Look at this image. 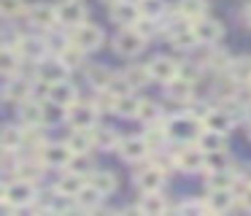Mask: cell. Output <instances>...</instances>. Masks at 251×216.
<instances>
[{
	"label": "cell",
	"mask_w": 251,
	"mask_h": 216,
	"mask_svg": "<svg viewBox=\"0 0 251 216\" xmlns=\"http://www.w3.org/2000/svg\"><path fill=\"white\" fill-rule=\"evenodd\" d=\"M138 211L141 214H151V216H159L168 211V203H165V197L159 192H143L141 203H138Z\"/></svg>",
	"instance_id": "cell-25"
},
{
	"label": "cell",
	"mask_w": 251,
	"mask_h": 216,
	"mask_svg": "<svg viewBox=\"0 0 251 216\" xmlns=\"http://www.w3.org/2000/svg\"><path fill=\"white\" fill-rule=\"evenodd\" d=\"M46 97L54 100V103H60V106H65V108H71L73 103H78V92H76V86H73L71 81H57V84H49Z\"/></svg>",
	"instance_id": "cell-17"
},
{
	"label": "cell",
	"mask_w": 251,
	"mask_h": 216,
	"mask_svg": "<svg viewBox=\"0 0 251 216\" xmlns=\"http://www.w3.org/2000/svg\"><path fill=\"white\" fill-rule=\"evenodd\" d=\"M135 30L141 32L143 38H151L154 32H157V19H151V16H141V19L135 22Z\"/></svg>",
	"instance_id": "cell-46"
},
{
	"label": "cell",
	"mask_w": 251,
	"mask_h": 216,
	"mask_svg": "<svg viewBox=\"0 0 251 216\" xmlns=\"http://www.w3.org/2000/svg\"><path fill=\"white\" fill-rule=\"evenodd\" d=\"M87 81L95 89H108L111 81H114V73L108 68H103V65H92V68H87Z\"/></svg>",
	"instance_id": "cell-33"
},
{
	"label": "cell",
	"mask_w": 251,
	"mask_h": 216,
	"mask_svg": "<svg viewBox=\"0 0 251 216\" xmlns=\"http://www.w3.org/2000/svg\"><path fill=\"white\" fill-rule=\"evenodd\" d=\"M232 113L227 108H208L205 119H202V127L205 130H216V133H229L232 130Z\"/></svg>",
	"instance_id": "cell-18"
},
{
	"label": "cell",
	"mask_w": 251,
	"mask_h": 216,
	"mask_svg": "<svg viewBox=\"0 0 251 216\" xmlns=\"http://www.w3.org/2000/svg\"><path fill=\"white\" fill-rule=\"evenodd\" d=\"M22 52H17V49H6L3 46V54H0V68H3V73L6 76H14L22 70Z\"/></svg>",
	"instance_id": "cell-32"
},
{
	"label": "cell",
	"mask_w": 251,
	"mask_h": 216,
	"mask_svg": "<svg viewBox=\"0 0 251 216\" xmlns=\"http://www.w3.org/2000/svg\"><path fill=\"white\" fill-rule=\"evenodd\" d=\"M192 30H195L197 41H200L202 46H216V43L222 41V35H224L222 25H219L216 19H208V16H202V19L192 22Z\"/></svg>",
	"instance_id": "cell-9"
},
{
	"label": "cell",
	"mask_w": 251,
	"mask_h": 216,
	"mask_svg": "<svg viewBox=\"0 0 251 216\" xmlns=\"http://www.w3.org/2000/svg\"><path fill=\"white\" fill-rule=\"evenodd\" d=\"M100 200H103V194H100L98 189L92 187V184H87V187H84L81 192L76 194V205H78L81 211H95Z\"/></svg>",
	"instance_id": "cell-35"
},
{
	"label": "cell",
	"mask_w": 251,
	"mask_h": 216,
	"mask_svg": "<svg viewBox=\"0 0 251 216\" xmlns=\"http://www.w3.org/2000/svg\"><path fill=\"white\" fill-rule=\"evenodd\" d=\"M0 146H3V154H14L25 146V130L17 127H6L3 130V138H0Z\"/></svg>",
	"instance_id": "cell-30"
},
{
	"label": "cell",
	"mask_w": 251,
	"mask_h": 216,
	"mask_svg": "<svg viewBox=\"0 0 251 216\" xmlns=\"http://www.w3.org/2000/svg\"><path fill=\"white\" fill-rule=\"evenodd\" d=\"M116 151H119V157L125 162H141V160H146L149 151H154V149L146 140V135H143V138H122L119 146H116Z\"/></svg>",
	"instance_id": "cell-6"
},
{
	"label": "cell",
	"mask_w": 251,
	"mask_h": 216,
	"mask_svg": "<svg viewBox=\"0 0 251 216\" xmlns=\"http://www.w3.org/2000/svg\"><path fill=\"white\" fill-rule=\"evenodd\" d=\"M68 73H71V68L60 57L57 59H38V81H44L46 86L57 84V81H68Z\"/></svg>",
	"instance_id": "cell-8"
},
{
	"label": "cell",
	"mask_w": 251,
	"mask_h": 216,
	"mask_svg": "<svg viewBox=\"0 0 251 216\" xmlns=\"http://www.w3.org/2000/svg\"><path fill=\"white\" fill-rule=\"evenodd\" d=\"M116 100H119V95H116L114 89H98V97H95L92 103L100 111H116Z\"/></svg>",
	"instance_id": "cell-44"
},
{
	"label": "cell",
	"mask_w": 251,
	"mask_h": 216,
	"mask_svg": "<svg viewBox=\"0 0 251 216\" xmlns=\"http://www.w3.org/2000/svg\"><path fill=\"white\" fill-rule=\"evenodd\" d=\"M68 146L76 151V157H87L89 151L95 149V138H92V130H73L71 138H68Z\"/></svg>",
	"instance_id": "cell-20"
},
{
	"label": "cell",
	"mask_w": 251,
	"mask_h": 216,
	"mask_svg": "<svg viewBox=\"0 0 251 216\" xmlns=\"http://www.w3.org/2000/svg\"><path fill=\"white\" fill-rule=\"evenodd\" d=\"M17 116L25 127H35V124H44V103H35V100H22L17 106Z\"/></svg>",
	"instance_id": "cell-15"
},
{
	"label": "cell",
	"mask_w": 251,
	"mask_h": 216,
	"mask_svg": "<svg viewBox=\"0 0 251 216\" xmlns=\"http://www.w3.org/2000/svg\"><path fill=\"white\" fill-rule=\"evenodd\" d=\"M243 113H246V119H249V122H251V103H249V106H246V111H243Z\"/></svg>",
	"instance_id": "cell-51"
},
{
	"label": "cell",
	"mask_w": 251,
	"mask_h": 216,
	"mask_svg": "<svg viewBox=\"0 0 251 216\" xmlns=\"http://www.w3.org/2000/svg\"><path fill=\"white\" fill-rule=\"evenodd\" d=\"M197 146H200L202 151H224L227 149V133H216V130L202 127L200 138H197Z\"/></svg>",
	"instance_id": "cell-21"
},
{
	"label": "cell",
	"mask_w": 251,
	"mask_h": 216,
	"mask_svg": "<svg viewBox=\"0 0 251 216\" xmlns=\"http://www.w3.org/2000/svg\"><path fill=\"white\" fill-rule=\"evenodd\" d=\"M249 138H251V130H249Z\"/></svg>",
	"instance_id": "cell-53"
},
{
	"label": "cell",
	"mask_w": 251,
	"mask_h": 216,
	"mask_svg": "<svg viewBox=\"0 0 251 216\" xmlns=\"http://www.w3.org/2000/svg\"><path fill=\"white\" fill-rule=\"evenodd\" d=\"M41 160L46 162V167H60V170H65V167L73 165V160H76V151L65 143H46L44 151H41Z\"/></svg>",
	"instance_id": "cell-3"
},
{
	"label": "cell",
	"mask_w": 251,
	"mask_h": 216,
	"mask_svg": "<svg viewBox=\"0 0 251 216\" xmlns=\"http://www.w3.org/2000/svg\"><path fill=\"white\" fill-rule=\"evenodd\" d=\"M249 86H251V81H249Z\"/></svg>",
	"instance_id": "cell-54"
},
{
	"label": "cell",
	"mask_w": 251,
	"mask_h": 216,
	"mask_svg": "<svg viewBox=\"0 0 251 216\" xmlns=\"http://www.w3.org/2000/svg\"><path fill=\"white\" fill-rule=\"evenodd\" d=\"M141 5L130 3V0H119V3L111 5V19L122 27H135V22L141 19Z\"/></svg>",
	"instance_id": "cell-13"
},
{
	"label": "cell",
	"mask_w": 251,
	"mask_h": 216,
	"mask_svg": "<svg viewBox=\"0 0 251 216\" xmlns=\"http://www.w3.org/2000/svg\"><path fill=\"white\" fill-rule=\"evenodd\" d=\"M143 46H146V38H143L135 27H125V30L114 38V52L119 54V57H135V54L143 52Z\"/></svg>",
	"instance_id": "cell-4"
},
{
	"label": "cell",
	"mask_w": 251,
	"mask_h": 216,
	"mask_svg": "<svg viewBox=\"0 0 251 216\" xmlns=\"http://www.w3.org/2000/svg\"><path fill=\"white\" fill-rule=\"evenodd\" d=\"M65 119H68V108L65 106H60V103H54V100H46L44 124H60V122H65Z\"/></svg>",
	"instance_id": "cell-39"
},
{
	"label": "cell",
	"mask_w": 251,
	"mask_h": 216,
	"mask_svg": "<svg viewBox=\"0 0 251 216\" xmlns=\"http://www.w3.org/2000/svg\"><path fill=\"white\" fill-rule=\"evenodd\" d=\"M197 124H202V122H197L195 116H176V119H170L168 122V138H173V140H178V143H189V140H195V138H200V130H197Z\"/></svg>",
	"instance_id": "cell-5"
},
{
	"label": "cell",
	"mask_w": 251,
	"mask_h": 216,
	"mask_svg": "<svg viewBox=\"0 0 251 216\" xmlns=\"http://www.w3.org/2000/svg\"><path fill=\"white\" fill-rule=\"evenodd\" d=\"M159 106L154 100H141V108H138V119L141 122H146V124H154V122H159Z\"/></svg>",
	"instance_id": "cell-43"
},
{
	"label": "cell",
	"mask_w": 251,
	"mask_h": 216,
	"mask_svg": "<svg viewBox=\"0 0 251 216\" xmlns=\"http://www.w3.org/2000/svg\"><path fill=\"white\" fill-rule=\"evenodd\" d=\"M229 157L227 151H205V173H219V170H229Z\"/></svg>",
	"instance_id": "cell-37"
},
{
	"label": "cell",
	"mask_w": 251,
	"mask_h": 216,
	"mask_svg": "<svg viewBox=\"0 0 251 216\" xmlns=\"http://www.w3.org/2000/svg\"><path fill=\"white\" fill-rule=\"evenodd\" d=\"M3 97H6L8 103H22L30 97V86L25 84V81H14V76H6V89H3Z\"/></svg>",
	"instance_id": "cell-26"
},
{
	"label": "cell",
	"mask_w": 251,
	"mask_h": 216,
	"mask_svg": "<svg viewBox=\"0 0 251 216\" xmlns=\"http://www.w3.org/2000/svg\"><path fill=\"white\" fill-rule=\"evenodd\" d=\"M141 14L143 16H151V19H159V14L165 11V3L162 0H141Z\"/></svg>",
	"instance_id": "cell-45"
},
{
	"label": "cell",
	"mask_w": 251,
	"mask_h": 216,
	"mask_svg": "<svg viewBox=\"0 0 251 216\" xmlns=\"http://www.w3.org/2000/svg\"><path fill=\"white\" fill-rule=\"evenodd\" d=\"M149 70H151V79L159 81V84H170L173 79L181 76V65L170 57H154L149 62Z\"/></svg>",
	"instance_id": "cell-11"
},
{
	"label": "cell",
	"mask_w": 251,
	"mask_h": 216,
	"mask_svg": "<svg viewBox=\"0 0 251 216\" xmlns=\"http://www.w3.org/2000/svg\"><path fill=\"white\" fill-rule=\"evenodd\" d=\"M149 81H151L149 62L146 65H130V68L125 70V84L130 86V89H141V86H146Z\"/></svg>",
	"instance_id": "cell-23"
},
{
	"label": "cell",
	"mask_w": 251,
	"mask_h": 216,
	"mask_svg": "<svg viewBox=\"0 0 251 216\" xmlns=\"http://www.w3.org/2000/svg\"><path fill=\"white\" fill-rule=\"evenodd\" d=\"M44 167H46V162L41 160V157H38V160H22V162L17 165V173H19V178L35 184V181H41V178L46 176Z\"/></svg>",
	"instance_id": "cell-24"
},
{
	"label": "cell",
	"mask_w": 251,
	"mask_h": 216,
	"mask_svg": "<svg viewBox=\"0 0 251 216\" xmlns=\"http://www.w3.org/2000/svg\"><path fill=\"white\" fill-rule=\"evenodd\" d=\"M176 165L186 173L205 170V151H202L200 146H184V149L176 154Z\"/></svg>",
	"instance_id": "cell-12"
},
{
	"label": "cell",
	"mask_w": 251,
	"mask_h": 216,
	"mask_svg": "<svg viewBox=\"0 0 251 216\" xmlns=\"http://www.w3.org/2000/svg\"><path fill=\"white\" fill-rule=\"evenodd\" d=\"M98 113L100 108L95 103H73L68 108V122L73 130H92L98 127Z\"/></svg>",
	"instance_id": "cell-2"
},
{
	"label": "cell",
	"mask_w": 251,
	"mask_h": 216,
	"mask_svg": "<svg viewBox=\"0 0 251 216\" xmlns=\"http://www.w3.org/2000/svg\"><path fill=\"white\" fill-rule=\"evenodd\" d=\"M57 14H60L62 27H78L87 19V8H84L78 0H62V3L57 5Z\"/></svg>",
	"instance_id": "cell-14"
},
{
	"label": "cell",
	"mask_w": 251,
	"mask_h": 216,
	"mask_svg": "<svg viewBox=\"0 0 251 216\" xmlns=\"http://www.w3.org/2000/svg\"><path fill=\"white\" fill-rule=\"evenodd\" d=\"M92 138H95V149H114V146H119L116 133L105 127H92Z\"/></svg>",
	"instance_id": "cell-40"
},
{
	"label": "cell",
	"mask_w": 251,
	"mask_h": 216,
	"mask_svg": "<svg viewBox=\"0 0 251 216\" xmlns=\"http://www.w3.org/2000/svg\"><path fill=\"white\" fill-rule=\"evenodd\" d=\"M238 178L229 170H219V173H208V189H235Z\"/></svg>",
	"instance_id": "cell-38"
},
{
	"label": "cell",
	"mask_w": 251,
	"mask_h": 216,
	"mask_svg": "<svg viewBox=\"0 0 251 216\" xmlns=\"http://www.w3.org/2000/svg\"><path fill=\"white\" fill-rule=\"evenodd\" d=\"M3 205L8 211L14 208H30L35 203V184L33 181H25V178H17V181H6L3 184Z\"/></svg>",
	"instance_id": "cell-1"
},
{
	"label": "cell",
	"mask_w": 251,
	"mask_h": 216,
	"mask_svg": "<svg viewBox=\"0 0 251 216\" xmlns=\"http://www.w3.org/2000/svg\"><path fill=\"white\" fill-rule=\"evenodd\" d=\"M227 70H229V76H232V81H238V84H249L251 81V57L232 59Z\"/></svg>",
	"instance_id": "cell-34"
},
{
	"label": "cell",
	"mask_w": 251,
	"mask_h": 216,
	"mask_svg": "<svg viewBox=\"0 0 251 216\" xmlns=\"http://www.w3.org/2000/svg\"><path fill=\"white\" fill-rule=\"evenodd\" d=\"M243 19H246V25L251 27V3H249V5H246V8H243Z\"/></svg>",
	"instance_id": "cell-50"
},
{
	"label": "cell",
	"mask_w": 251,
	"mask_h": 216,
	"mask_svg": "<svg viewBox=\"0 0 251 216\" xmlns=\"http://www.w3.org/2000/svg\"><path fill=\"white\" fill-rule=\"evenodd\" d=\"M138 108H141V100L132 97L130 92L119 95V100H116V113L119 116H138Z\"/></svg>",
	"instance_id": "cell-41"
},
{
	"label": "cell",
	"mask_w": 251,
	"mask_h": 216,
	"mask_svg": "<svg viewBox=\"0 0 251 216\" xmlns=\"http://www.w3.org/2000/svg\"><path fill=\"white\" fill-rule=\"evenodd\" d=\"M57 54H60V59H62V62H65L68 68L73 70V68H81V65H84V54H87V52H84V49L78 46V43L68 41L65 46H62L60 52H57Z\"/></svg>",
	"instance_id": "cell-29"
},
{
	"label": "cell",
	"mask_w": 251,
	"mask_h": 216,
	"mask_svg": "<svg viewBox=\"0 0 251 216\" xmlns=\"http://www.w3.org/2000/svg\"><path fill=\"white\" fill-rule=\"evenodd\" d=\"M84 187H87V178H84L81 173H76V170L65 173V176L60 178V184H57V189H60L62 194H71V197H76Z\"/></svg>",
	"instance_id": "cell-28"
},
{
	"label": "cell",
	"mask_w": 251,
	"mask_h": 216,
	"mask_svg": "<svg viewBox=\"0 0 251 216\" xmlns=\"http://www.w3.org/2000/svg\"><path fill=\"white\" fill-rule=\"evenodd\" d=\"M105 3H111V5H114V3H119V0H105Z\"/></svg>",
	"instance_id": "cell-52"
},
{
	"label": "cell",
	"mask_w": 251,
	"mask_h": 216,
	"mask_svg": "<svg viewBox=\"0 0 251 216\" xmlns=\"http://www.w3.org/2000/svg\"><path fill=\"white\" fill-rule=\"evenodd\" d=\"M192 95H195V86H192V81H186V79H173L168 84V97L170 100H176V103H186V100H192Z\"/></svg>",
	"instance_id": "cell-27"
},
{
	"label": "cell",
	"mask_w": 251,
	"mask_h": 216,
	"mask_svg": "<svg viewBox=\"0 0 251 216\" xmlns=\"http://www.w3.org/2000/svg\"><path fill=\"white\" fill-rule=\"evenodd\" d=\"M240 205H243L246 211H251V184H246V187L240 189Z\"/></svg>",
	"instance_id": "cell-48"
},
{
	"label": "cell",
	"mask_w": 251,
	"mask_h": 216,
	"mask_svg": "<svg viewBox=\"0 0 251 216\" xmlns=\"http://www.w3.org/2000/svg\"><path fill=\"white\" fill-rule=\"evenodd\" d=\"M170 43H173L176 49H192L200 41H197L192 25H176V27H170Z\"/></svg>",
	"instance_id": "cell-22"
},
{
	"label": "cell",
	"mask_w": 251,
	"mask_h": 216,
	"mask_svg": "<svg viewBox=\"0 0 251 216\" xmlns=\"http://www.w3.org/2000/svg\"><path fill=\"white\" fill-rule=\"evenodd\" d=\"M89 184L105 197V194H111L116 189V176L111 170H95L92 176H89Z\"/></svg>",
	"instance_id": "cell-31"
},
{
	"label": "cell",
	"mask_w": 251,
	"mask_h": 216,
	"mask_svg": "<svg viewBox=\"0 0 251 216\" xmlns=\"http://www.w3.org/2000/svg\"><path fill=\"white\" fill-rule=\"evenodd\" d=\"M162 3H165V8H176V11H181L184 0H162Z\"/></svg>",
	"instance_id": "cell-49"
},
{
	"label": "cell",
	"mask_w": 251,
	"mask_h": 216,
	"mask_svg": "<svg viewBox=\"0 0 251 216\" xmlns=\"http://www.w3.org/2000/svg\"><path fill=\"white\" fill-rule=\"evenodd\" d=\"M205 11H208L205 0H184L178 14H181V19H186V22H197V19L205 16Z\"/></svg>",
	"instance_id": "cell-36"
},
{
	"label": "cell",
	"mask_w": 251,
	"mask_h": 216,
	"mask_svg": "<svg viewBox=\"0 0 251 216\" xmlns=\"http://www.w3.org/2000/svg\"><path fill=\"white\" fill-rule=\"evenodd\" d=\"M195 211H205V200L195 203V200H186V203L178 205V214H195Z\"/></svg>",
	"instance_id": "cell-47"
},
{
	"label": "cell",
	"mask_w": 251,
	"mask_h": 216,
	"mask_svg": "<svg viewBox=\"0 0 251 216\" xmlns=\"http://www.w3.org/2000/svg\"><path fill=\"white\" fill-rule=\"evenodd\" d=\"M229 208H232V189H211V194L205 197V211L224 214Z\"/></svg>",
	"instance_id": "cell-19"
},
{
	"label": "cell",
	"mask_w": 251,
	"mask_h": 216,
	"mask_svg": "<svg viewBox=\"0 0 251 216\" xmlns=\"http://www.w3.org/2000/svg\"><path fill=\"white\" fill-rule=\"evenodd\" d=\"M27 19H30V25L44 27V30H51L54 25H60L57 5H49V3H35V5H30V8H27Z\"/></svg>",
	"instance_id": "cell-10"
},
{
	"label": "cell",
	"mask_w": 251,
	"mask_h": 216,
	"mask_svg": "<svg viewBox=\"0 0 251 216\" xmlns=\"http://www.w3.org/2000/svg\"><path fill=\"white\" fill-rule=\"evenodd\" d=\"M0 14H3V19H17V16L27 14V3L25 0H0Z\"/></svg>",
	"instance_id": "cell-42"
},
{
	"label": "cell",
	"mask_w": 251,
	"mask_h": 216,
	"mask_svg": "<svg viewBox=\"0 0 251 216\" xmlns=\"http://www.w3.org/2000/svg\"><path fill=\"white\" fill-rule=\"evenodd\" d=\"M103 30H100L98 25H78V27H73V35H71V41L73 43H78V46L84 49V52H95V49H100L103 46Z\"/></svg>",
	"instance_id": "cell-7"
},
{
	"label": "cell",
	"mask_w": 251,
	"mask_h": 216,
	"mask_svg": "<svg viewBox=\"0 0 251 216\" xmlns=\"http://www.w3.org/2000/svg\"><path fill=\"white\" fill-rule=\"evenodd\" d=\"M135 184H138L141 192H159V189L165 187V170L157 167V165H151V167H146V170L138 173Z\"/></svg>",
	"instance_id": "cell-16"
}]
</instances>
